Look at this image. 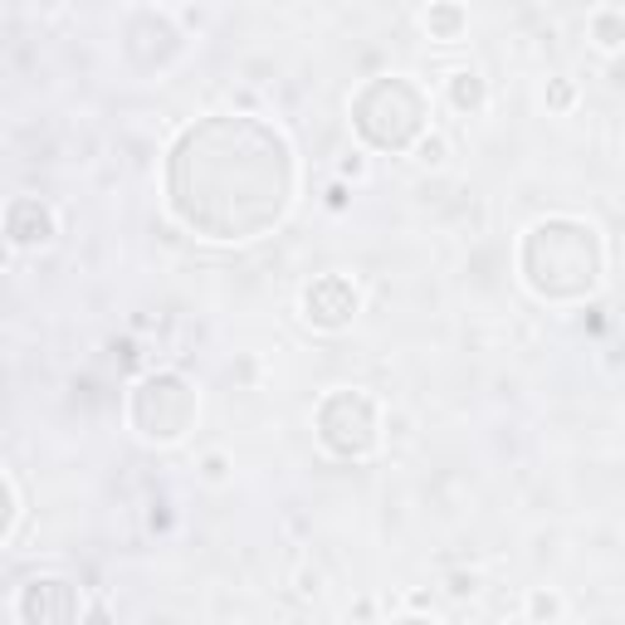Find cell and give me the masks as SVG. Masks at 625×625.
<instances>
[{"instance_id":"obj_2","label":"cell","mask_w":625,"mask_h":625,"mask_svg":"<svg viewBox=\"0 0 625 625\" xmlns=\"http://www.w3.org/2000/svg\"><path fill=\"white\" fill-rule=\"evenodd\" d=\"M352 122L382 152H406V147L425 138V93L411 79H401V73L376 79L352 98Z\"/></svg>"},{"instance_id":"obj_1","label":"cell","mask_w":625,"mask_h":625,"mask_svg":"<svg viewBox=\"0 0 625 625\" xmlns=\"http://www.w3.org/2000/svg\"><path fill=\"white\" fill-rule=\"evenodd\" d=\"M518 269L537 299L572 303L596 293V284H602L606 244L596 235V225H586L577 215H547L523 235Z\"/></svg>"},{"instance_id":"obj_3","label":"cell","mask_w":625,"mask_h":625,"mask_svg":"<svg viewBox=\"0 0 625 625\" xmlns=\"http://www.w3.org/2000/svg\"><path fill=\"white\" fill-rule=\"evenodd\" d=\"M195 415H201V396H195V386L187 376L152 372L132 386L128 421H132V431L142 440H152V445H177L195 425Z\"/></svg>"},{"instance_id":"obj_16","label":"cell","mask_w":625,"mask_h":625,"mask_svg":"<svg viewBox=\"0 0 625 625\" xmlns=\"http://www.w3.org/2000/svg\"><path fill=\"white\" fill-rule=\"evenodd\" d=\"M474 592H480V577H474V572H455V577H450V596L464 602V596H474Z\"/></svg>"},{"instance_id":"obj_17","label":"cell","mask_w":625,"mask_h":625,"mask_svg":"<svg viewBox=\"0 0 625 625\" xmlns=\"http://www.w3.org/2000/svg\"><path fill=\"white\" fill-rule=\"evenodd\" d=\"M342 177H347V181H362V177H366V162H362V152H352L347 162H342Z\"/></svg>"},{"instance_id":"obj_7","label":"cell","mask_w":625,"mask_h":625,"mask_svg":"<svg viewBox=\"0 0 625 625\" xmlns=\"http://www.w3.org/2000/svg\"><path fill=\"white\" fill-rule=\"evenodd\" d=\"M54 235H59V215H54V205L40 201V195H16V201L6 205V240L16 254L49 250Z\"/></svg>"},{"instance_id":"obj_4","label":"cell","mask_w":625,"mask_h":625,"mask_svg":"<svg viewBox=\"0 0 625 625\" xmlns=\"http://www.w3.org/2000/svg\"><path fill=\"white\" fill-rule=\"evenodd\" d=\"M313 431H317V440H323L327 455L366 460V455H376V445H382V406L357 386L327 391V396L317 401Z\"/></svg>"},{"instance_id":"obj_6","label":"cell","mask_w":625,"mask_h":625,"mask_svg":"<svg viewBox=\"0 0 625 625\" xmlns=\"http://www.w3.org/2000/svg\"><path fill=\"white\" fill-rule=\"evenodd\" d=\"M357 313H362V293L347 274H317L303 289V317L317 333H342V327H352Z\"/></svg>"},{"instance_id":"obj_18","label":"cell","mask_w":625,"mask_h":625,"mask_svg":"<svg viewBox=\"0 0 625 625\" xmlns=\"http://www.w3.org/2000/svg\"><path fill=\"white\" fill-rule=\"evenodd\" d=\"M299 592H303V596H317V592H323V577H317V572H303V577H299Z\"/></svg>"},{"instance_id":"obj_20","label":"cell","mask_w":625,"mask_h":625,"mask_svg":"<svg viewBox=\"0 0 625 625\" xmlns=\"http://www.w3.org/2000/svg\"><path fill=\"white\" fill-rule=\"evenodd\" d=\"M391 625H440V621H431V616H401V621H391Z\"/></svg>"},{"instance_id":"obj_5","label":"cell","mask_w":625,"mask_h":625,"mask_svg":"<svg viewBox=\"0 0 625 625\" xmlns=\"http://www.w3.org/2000/svg\"><path fill=\"white\" fill-rule=\"evenodd\" d=\"M16 621L20 625H79L83 592L69 577H30L16 592Z\"/></svg>"},{"instance_id":"obj_10","label":"cell","mask_w":625,"mask_h":625,"mask_svg":"<svg viewBox=\"0 0 625 625\" xmlns=\"http://www.w3.org/2000/svg\"><path fill=\"white\" fill-rule=\"evenodd\" d=\"M586 30H592V44L602 49V54H616L625 49V10H592V20H586Z\"/></svg>"},{"instance_id":"obj_14","label":"cell","mask_w":625,"mask_h":625,"mask_svg":"<svg viewBox=\"0 0 625 625\" xmlns=\"http://www.w3.org/2000/svg\"><path fill=\"white\" fill-rule=\"evenodd\" d=\"M230 470H235V464H230L225 450H211V455L201 460V480H205V484H225Z\"/></svg>"},{"instance_id":"obj_11","label":"cell","mask_w":625,"mask_h":625,"mask_svg":"<svg viewBox=\"0 0 625 625\" xmlns=\"http://www.w3.org/2000/svg\"><path fill=\"white\" fill-rule=\"evenodd\" d=\"M523 616H528V625H562L567 602H562V592H553V586H533L528 602H523Z\"/></svg>"},{"instance_id":"obj_13","label":"cell","mask_w":625,"mask_h":625,"mask_svg":"<svg viewBox=\"0 0 625 625\" xmlns=\"http://www.w3.org/2000/svg\"><path fill=\"white\" fill-rule=\"evenodd\" d=\"M411 152H415V162H421L425 171H440V167L450 162V142H445V132H425V138L411 147Z\"/></svg>"},{"instance_id":"obj_9","label":"cell","mask_w":625,"mask_h":625,"mask_svg":"<svg viewBox=\"0 0 625 625\" xmlns=\"http://www.w3.org/2000/svg\"><path fill=\"white\" fill-rule=\"evenodd\" d=\"M421 24H425V34H431V40L455 44V40H464V30H470V10H464V6H450V0H440V6H431V10L421 16Z\"/></svg>"},{"instance_id":"obj_8","label":"cell","mask_w":625,"mask_h":625,"mask_svg":"<svg viewBox=\"0 0 625 625\" xmlns=\"http://www.w3.org/2000/svg\"><path fill=\"white\" fill-rule=\"evenodd\" d=\"M445 93H450V103H455V113H484L488 108V79L480 69H455L450 73V83H445Z\"/></svg>"},{"instance_id":"obj_19","label":"cell","mask_w":625,"mask_h":625,"mask_svg":"<svg viewBox=\"0 0 625 625\" xmlns=\"http://www.w3.org/2000/svg\"><path fill=\"white\" fill-rule=\"evenodd\" d=\"M327 205H333V211H337V205H347V191L333 187V191H327Z\"/></svg>"},{"instance_id":"obj_12","label":"cell","mask_w":625,"mask_h":625,"mask_svg":"<svg viewBox=\"0 0 625 625\" xmlns=\"http://www.w3.org/2000/svg\"><path fill=\"white\" fill-rule=\"evenodd\" d=\"M0 488H6V523H0V543L6 547H16V537H20V523H24V494H20V480L16 474H0Z\"/></svg>"},{"instance_id":"obj_15","label":"cell","mask_w":625,"mask_h":625,"mask_svg":"<svg viewBox=\"0 0 625 625\" xmlns=\"http://www.w3.org/2000/svg\"><path fill=\"white\" fill-rule=\"evenodd\" d=\"M572 98H577V93H572V83H567V79H553V83H547V103H553L557 113H567Z\"/></svg>"}]
</instances>
